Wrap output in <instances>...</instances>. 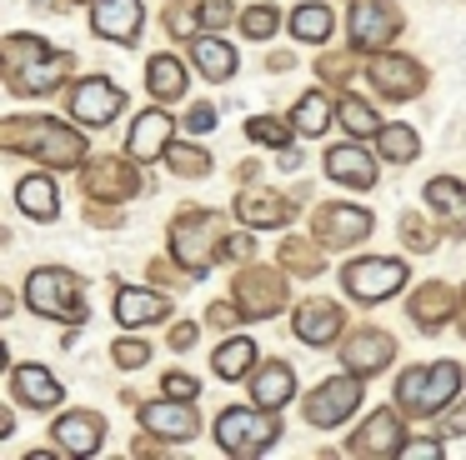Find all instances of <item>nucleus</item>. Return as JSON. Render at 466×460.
Returning <instances> with one entry per match:
<instances>
[{
    "label": "nucleus",
    "mask_w": 466,
    "mask_h": 460,
    "mask_svg": "<svg viewBox=\"0 0 466 460\" xmlns=\"http://www.w3.org/2000/svg\"><path fill=\"white\" fill-rule=\"evenodd\" d=\"M5 145L25 150V155L46 160V165H61V170H71L86 160V140L76 135L71 125H61V120H25V115L11 120V125H5Z\"/></svg>",
    "instance_id": "1"
},
{
    "label": "nucleus",
    "mask_w": 466,
    "mask_h": 460,
    "mask_svg": "<svg viewBox=\"0 0 466 460\" xmlns=\"http://www.w3.org/2000/svg\"><path fill=\"white\" fill-rule=\"evenodd\" d=\"M71 70V55L51 50L35 35H11V90L15 95H41V90H56Z\"/></svg>",
    "instance_id": "2"
},
{
    "label": "nucleus",
    "mask_w": 466,
    "mask_h": 460,
    "mask_svg": "<svg viewBox=\"0 0 466 460\" xmlns=\"http://www.w3.org/2000/svg\"><path fill=\"white\" fill-rule=\"evenodd\" d=\"M25 305L35 315H51V320H66V325H86V295H81V280L61 265H46V270H31L25 280Z\"/></svg>",
    "instance_id": "3"
},
{
    "label": "nucleus",
    "mask_w": 466,
    "mask_h": 460,
    "mask_svg": "<svg viewBox=\"0 0 466 460\" xmlns=\"http://www.w3.org/2000/svg\"><path fill=\"white\" fill-rule=\"evenodd\" d=\"M456 390H461V365H451V360L406 370V375L396 380V400H401L406 415H436L441 405L456 400Z\"/></svg>",
    "instance_id": "4"
},
{
    "label": "nucleus",
    "mask_w": 466,
    "mask_h": 460,
    "mask_svg": "<svg viewBox=\"0 0 466 460\" xmlns=\"http://www.w3.org/2000/svg\"><path fill=\"white\" fill-rule=\"evenodd\" d=\"M276 435H281V420L266 405H251V410L236 405L216 420V440H221L226 455H261V450H271Z\"/></svg>",
    "instance_id": "5"
},
{
    "label": "nucleus",
    "mask_w": 466,
    "mask_h": 460,
    "mask_svg": "<svg viewBox=\"0 0 466 460\" xmlns=\"http://www.w3.org/2000/svg\"><path fill=\"white\" fill-rule=\"evenodd\" d=\"M216 240H221V235H216V220L206 215V210H201V215L191 210V215H181V220H176V230H171V255L181 260V270L206 275L211 260H216V250H221Z\"/></svg>",
    "instance_id": "6"
},
{
    "label": "nucleus",
    "mask_w": 466,
    "mask_h": 460,
    "mask_svg": "<svg viewBox=\"0 0 466 460\" xmlns=\"http://www.w3.org/2000/svg\"><path fill=\"white\" fill-rule=\"evenodd\" d=\"M341 280H346V295H356L361 305H376V300L396 295L406 285V265L401 260H351L341 270Z\"/></svg>",
    "instance_id": "7"
},
{
    "label": "nucleus",
    "mask_w": 466,
    "mask_h": 460,
    "mask_svg": "<svg viewBox=\"0 0 466 460\" xmlns=\"http://www.w3.org/2000/svg\"><path fill=\"white\" fill-rule=\"evenodd\" d=\"M316 245H331V250H346L356 245V240L371 235V210L361 205H341V200H331V205L316 210Z\"/></svg>",
    "instance_id": "8"
},
{
    "label": "nucleus",
    "mask_w": 466,
    "mask_h": 460,
    "mask_svg": "<svg viewBox=\"0 0 466 460\" xmlns=\"http://www.w3.org/2000/svg\"><path fill=\"white\" fill-rule=\"evenodd\" d=\"M356 405H361V380H356V370H351V375L321 380V385L311 390V400H306V420L326 430V425H341Z\"/></svg>",
    "instance_id": "9"
},
{
    "label": "nucleus",
    "mask_w": 466,
    "mask_h": 460,
    "mask_svg": "<svg viewBox=\"0 0 466 460\" xmlns=\"http://www.w3.org/2000/svg\"><path fill=\"white\" fill-rule=\"evenodd\" d=\"M121 110H126V90L111 85L106 75H91L71 90V115L81 120V125H111Z\"/></svg>",
    "instance_id": "10"
},
{
    "label": "nucleus",
    "mask_w": 466,
    "mask_h": 460,
    "mask_svg": "<svg viewBox=\"0 0 466 460\" xmlns=\"http://www.w3.org/2000/svg\"><path fill=\"white\" fill-rule=\"evenodd\" d=\"M401 15H396L391 0H356L351 5V40L356 50H381L386 40H396Z\"/></svg>",
    "instance_id": "11"
},
{
    "label": "nucleus",
    "mask_w": 466,
    "mask_h": 460,
    "mask_svg": "<svg viewBox=\"0 0 466 460\" xmlns=\"http://www.w3.org/2000/svg\"><path fill=\"white\" fill-rule=\"evenodd\" d=\"M366 75H371V85L381 90L386 100H416V95H421V85H426L421 65L406 60V55H376Z\"/></svg>",
    "instance_id": "12"
},
{
    "label": "nucleus",
    "mask_w": 466,
    "mask_h": 460,
    "mask_svg": "<svg viewBox=\"0 0 466 460\" xmlns=\"http://www.w3.org/2000/svg\"><path fill=\"white\" fill-rule=\"evenodd\" d=\"M231 295L246 315L261 320V315H276V310L286 305V280L276 275V270H251V275H241L231 285Z\"/></svg>",
    "instance_id": "13"
},
{
    "label": "nucleus",
    "mask_w": 466,
    "mask_h": 460,
    "mask_svg": "<svg viewBox=\"0 0 466 460\" xmlns=\"http://www.w3.org/2000/svg\"><path fill=\"white\" fill-rule=\"evenodd\" d=\"M171 130H176V120L166 115L161 105L146 110V115L136 120V130H131V145H126V155H131L136 165H151V160H161L166 150H171Z\"/></svg>",
    "instance_id": "14"
},
{
    "label": "nucleus",
    "mask_w": 466,
    "mask_h": 460,
    "mask_svg": "<svg viewBox=\"0 0 466 460\" xmlns=\"http://www.w3.org/2000/svg\"><path fill=\"white\" fill-rule=\"evenodd\" d=\"M141 20H146L141 0H96V10H91V30H96V35H101V40H121V45H131V40H136Z\"/></svg>",
    "instance_id": "15"
},
{
    "label": "nucleus",
    "mask_w": 466,
    "mask_h": 460,
    "mask_svg": "<svg viewBox=\"0 0 466 460\" xmlns=\"http://www.w3.org/2000/svg\"><path fill=\"white\" fill-rule=\"evenodd\" d=\"M426 210L436 215V225L446 235H466V185L451 175L441 180H426Z\"/></svg>",
    "instance_id": "16"
},
{
    "label": "nucleus",
    "mask_w": 466,
    "mask_h": 460,
    "mask_svg": "<svg viewBox=\"0 0 466 460\" xmlns=\"http://www.w3.org/2000/svg\"><path fill=\"white\" fill-rule=\"evenodd\" d=\"M141 425L151 430V435H161V440H191L196 430H201V420H196V410H191V400H156V405H146L141 410Z\"/></svg>",
    "instance_id": "17"
},
{
    "label": "nucleus",
    "mask_w": 466,
    "mask_h": 460,
    "mask_svg": "<svg viewBox=\"0 0 466 460\" xmlns=\"http://www.w3.org/2000/svg\"><path fill=\"white\" fill-rule=\"evenodd\" d=\"M341 325H346V315L336 300H306L296 310V340H306V345H331L341 335Z\"/></svg>",
    "instance_id": "18"
},
{
    "label": "nucleus",
    "mask_w": 466,
    "mask_h": 460,
    "mask_svg": "<svg viewBox=\"0 0 466 460\" xmlns=\"http://www.w3.org/2000/svg\"><path fill=\"white\" fill-rule=\"evenodd\" d=\"M11 395L31 410H56L61 405V380L41 365H15L11 370Z\"/></svg>",
    "instance_id": "19"
},
{
    "label": "nucleus",
    "mask_w": 466,
    "mask_h": 460,
    "mask_svg": "<svg viewBox=\"0 0 466 460\" xmlns=\"http://www.w3.org/2000/svg\"><path fill=\"white\" fill-rule=\"evenodd\" d=\"M401 445H406V430L396 420V410H376L351 440V450H361V455H401Z\"/></svg>",
    "instance_id": "20"
},
{
    "label": "nucleus",
    "mask_w": 466,
    "mask_h": 460,
    "mask_svg": "<svg viewBox=\"0 0 466 460\" xmlns=\"http://www.w3.org/2000/svg\"><path fill=\"white\" fill-rule=\"evenodd\" d=\"M101 435H106V425H101V415H91V410L61 415L56 430H51V440H61L66 455H96V450H101Z\"/></svg>",
    "instance_id": "21"
},
{
    "label": "nucleus",
    "mask_w": 466,
    "mask_h": 460,
    "mask_svg": "<svg viewBox=\"0 0 466 460\" xmlns=\"http://www.w3.org/2000/svg\"><path fill=\"white\" fill-rule=\"evenodd\" d=\"M326 175L336 180V185H376V160L361 150V140H351V145H336L331 155H326Z\"/></svg>",
    "instance_id": "22"
},
{
    "label": "nucleus",
    "mask_w": 466,
    "mask_h": 460,
    "mask_svg": "<svg viewBox=\"0 0 466 460\" xmlns=\"http://www.w3.org/2000/svg\"><path fill=\"white\" fill-rule=\"evenodd\" d=\"M171 315V300L156 295V290H141V285H126L116 290V320L121 325H156V320Z\"/></svg>",
    "instance_id": "23"
},
{
    "label": "nucleus",
    "mask_w": 466,
    "mask_h": 460,
    "mask_svg": "<svg viewBox=\"0 0 466 460\" xmlns=\"http://www.w3.org/2000/svg\"><path fill=\"white\" fill-rule=\"evenodd\" d=\"M391 355H396V340L386 335V330H361V335L341 350L346 370H356V375H376Z\"/></svg>",
    "instance_id": "24"
},
{
    "label": "nucleus",
    "mask_w": 466,
    "mask_h": 460,
    "mask_svg": "<svg viewBox=\"0 0 466 460\" xmlns=\"http://www.w3.org/2000/svg\"><path fill=\"white\" fill-rule=\"evenodd\" d=\"M291 390H296V370L281 365V360L261 365V370H256V380H251V400H256V405H266V410H281L286 400H291Z\"/></svg>",
    "instance_id": "25"
},
{
    "label": "nucleus",
    "mask_w": 466,
    "mask_h": 460,
    "mask_svg": "<svg viewBox=\"0 0 466 460\" xmlns=\"http://www.w3.org/2000/svg\"><path fill=\"white\" fill-rule=\"evenodd\" d=\"M86 190H91L96 200H126L136 190V175H131V165H121V155H116V160H101V165L86 170Z\"/></svg>",
    "instance_id": "26"
},
{
    "label": "nucleus",
    "mask_w": 466,
    "mask_h": 460,
    "mask_svg": "<svg viewBox=\"0 0 466 460\" xmlns=\"http://www.w3.org/2000/svg\"><path fill=\"white\" fill-rule=\"evenodd\" d=\"M236 215L246 225H281V220H291V205L271 190H246V195H236Z\"/></svg>",
    "instance_id": "27"
},
{
    "label": "nucleus",
    "mask_w": 466,
    "mask_h": 460,
    "mask_svg": "<svg viewBox=\"0 0 466 460\" xmlns=\"http://www.w3.org/2000/svg\"><path fill=\"white\" fill-rule=\"evenodd\" d=\"M15 200H21V210L31 220H56L61 215V200H56V180L51 175H25L21 185H15Z\"/></svg>",
    "instance_id": "28"
},
{
    "label": "nucleus",
    "mask_w": 466,
    "mask_h": 460,
    "mask_svg": "<svg viewBox=\"0 0 466 460\" xmlns=\"http://www.w3.org/2000/svg\"><path fill=\"white\" fill-rule=\"evenodd\" d=\"M191 60L201 65L206 80H231L236 75V50L226 45V40H216V35H196L191 40Z\"/></svg>",
    "instance_id": "29"
},
{
    "label": "nucleus",
    "mask_w": 466,
    "mask_h": 460,
    "mask_svg": "<svg viewBox=\"0 0 466 460\" xmlns=\"http://www.w3.org/2000/svg\"><path fill=\"white\" fill-rule=\"evenodd\" d=\"M146 85H151V95L161 100H181L186 95V70H181V60L176 55H156L151 65H146Z\"/></svg>",
    "instance_id": "30"
},
{
    "label": "nucleus",
    "mask_w": 466,
    "mask_h": 460,
    "mask_svg": "<svg viewBox=\"0 0 466 460\" xmlns=\"http://www.w3.org/2000/svg\"><path fill=\"white\" fill-rule=\"evenodd\" d=\"M291 35L306 40V45H321V40L331 35V10H326V0H306V5H296Z\"/></svg>",
    "instance_id": "31"
},
{
    "label": "nucleus",
    "mask_w": 466,
    "mask_h": 460,
    "mask_svg": "<svg viewBox=\"0 0 466 460\" xmlns=\"http://www.w3.org/2000/svg\"><path fill=\"white\" fill-rule=\"evenodd\" d=\"M331 100L321 95V90H306L301 100H296V110H291V125L301 130V135H321L326 125H331Z\"/></svg>",
    "instance_id": "32"
},
{
    "label": "nucleus",
    "mask_w": 466,
    "mask_h": 460,
    "mask_svg": "<svg viewBox=\"0 0 466 460\" xmlns=\"http://www.w3.org/2000/svg\"><path fill=\"white\" fill-rule=\"evenodd\" d=\"M376 145H381V160H391V165H411L416 150H421V140H416L411 125H381L376 130Z\"/></svg>",
    "instance_id": "33"
},
{
    "label": "nucleus",
    "mask_w": 466,
    "mask_h": 460,
    "mask_svg": "<svg viewBox=\"0 0 466 460\" xmlns=\"http://www.w3.org/2000/svg\"><path fill=\"white\" fill-rule=\"evenodd\" d=\"M246 370H256V340H226L221 350H216V375L221 380H241Z\"/></svg>",
    "instance_id": "34"
},
{
    "label": "nucleus",
    "mask_w": 466,
    "mask_h": 460,
    "mask_svg": "<svg viewBox=\"0 0 466 460\" xmlns=\"http://www.w3.org/2000/svg\"><path fill=\"white\" fill-rule=\"evenodd\" d=\"M336 115H341V125H346V130H351V140H366V135H376V130H381L376 110L366 105V100H356V95H346L341 105H336Z\"/></svg>",
    "instance_id": "35"
},
{
    "label": "nucleus",
    "mask_w": 466,
    "mask_h": 460,
    "mask_svg": "<svg viewBox=\"0 0 466 460\" xmlns=\"http://www.w3.org/2000/svg\"><path fill=\"white\" fill-rule=\"evenodd\" d=\"M446 310H451V290H446V285H426L421 295H416L411 315L421 320V330H436V325H441Z\"/></svg>",
    "instance_id": "36"
},
{
    "label": "nucleus",
    "mask_w": 466,
    "mask_h": 460,
    "mask_svg": "<svg viewBox=\"0 0 466 460\" xmlns=\"http://www.w3.org/2000/svg\"><path fill=\"white\" fill-rule=\"evenodd\" d=\"M166 160H171V170H176V175H186V180L211 170V155L196 150V145H171V150H166Z\"/></svg>",
    "instance_id": "37"
},
{
    "label": "nucleus",
    "mask_w": 466,
    "mask_h": 460,
    "mask_svg": "<svg viewBox=\"0 0 466 460\" xmlns=\"http://www.w3.org/2000/svg\"><path fill=\"white\" fill-rule=\"evenodd\" d=\"M246 130H251V140H261V145H276V150L291 145V125H286V120H276V115H256Z\"/></svg>",
    "instance_id": "38"
},
{
    "label": "nucleus",
    "mask_w": 466,
    "mask_h": 460,
    "mask_svg": "<svg viewBox=\"0 0 466 460\" xmlns=\"http://www.w3.org/2000/svg\"><path fill=\"white\" fill-rule=\"evenodd\" d=\"M276 25H281V10H271V5H251V10L241 15V30H246L251 40H266Z\"/></svg>",
    "instance_id": "39"
},
{
    "label": "nucleus",
    "mask_w": 466,
    "mask_h": 460,
    "mask_svg": "<svg viewBox=\"0 0 466 460\" xmlns=\"http://www.w3.org/2000/svg\"><path fill=\"white\" fill-rule=\"evenodd\" d=\"M281 265H291V270H316V265H321V255H316L306 240H286V245H281Z\"/></svg>",
    "instance_id": "40"
},
{
    "label": "nucleus",
    "mask_w": 466,
    "mask_h": 460,
    "mask_svg": "<svg viewBox=\"0 0 466 460\" xmlns=\"http://www.w3.org/2000/svg\"><path fill=\"white\" fill-rule=\"evenodd\" d=\"M116 365H126V370H141L146 360H151V345H141V340H116Z\"/></svg>",
    "instance_id": "41"
},
{
    "label": "nucleus",
    "mask_w": 466,
    "mask_h": 460,
    "mask_svg": "<svg viewBox=\"0 0 466 460\" xmlns=\"http://www.w3.org/2000/svg\"><path fill=\"white\" fill-rule=\"evenodd\" d=\"M401 230H406V245L411 250H431L436 245V235L421 225V215H401Z\"/></svg>",
    "instance_id": "42"
},
{
    "label": "nucleus",
    "mask_w": 466,
    "mask_h": 460,
    "mask_svg": "<svg viewBox=\"0 0 466 460\" xmlns=\"http://www.w3.org/2000/svg\"><path fill=\"white\" fill-rule=\"evenodd\" d=\"M406 460H436L441 455V440H411V445H401Z\"/></svg>",
    "instance_id": "43"
},
{
    "label": "nucleus",
    "mask_w": 466,
    "mask_h": 460,
    "mask_svg": "<svg viewBox=\"0 0 466 460\" xmlns=\"http://www.w3.org/2000/svg\"><path fill=\"white\" fill-rule=\"evenodd\" d=\"M226 20H231V5H226V0H206L201 5V25H226Z\"/></svg>",
    "instance_id": "44"
},
{
    "label": "nucleus",
    "mask_w": 466,
    "mask_h": 460,
    "mask_svg": "<svg viewBox=\"0 0 466 460\" xmlns=\"http://www.w3.org/2000/svg\"><path fill=\"white\" fill-rule=\"evenodd\" d=\"M196 390H201V385H196L191 375H166V395H176V400H191Z\"/></svg>",
    "instance_id": "45"
},
{
    "label": "nucleus",
    "mask_w": 466,
    "mask_h": 460,
    "mask_svg": "<svg viewBox=\"0 0 466 460\" xmlns=\"http://www.w3.org/2000/svg\"><path fill=\"white\" fill-rule=\"evenodd\" d=\"M246 315V310H231V305H226V300H221V305H211V310H206V320H211V325H236V320H241Z\"/></svg>",
    "instance_id": "46"
},
{
    "label": "nucleus",
    "mask_w": 466,
    "mask_h": 460,
    "mask_svg": "<svg viewBox=\"0 0 466 460\" xmlns=\"http://www.w3.org/2000/svg\"><path fill=\"white\" fill-rule=\"evenodd\" d=\"M216 125V110L211 105H191V115H186V130H211Z\"/></svg>",
    "instance_id": "47"
},
{
    "label": "nucleus",
    "mask_w": 466,
    "mask_h": 460,
    "mask_svg": "<svg viewBox=\"0 0 466 460\" xmlns=\"http://www.w3.org/2000/svg\"><path fill=\"white\" fill-rule=\"evenodd\" d=\"M441 430L446 435H466V405H456L451 415H441Z\"/></svg>",
    "instance_id": "48"
},
{
    "label": "nucleus",
    "mask_w": 466,
    "mask_h": 460,
    "mask_svg": "<svg viewBox=\"0 0 466 460\" xmlns=\"http://www.w3.org/2000/svg\"><path fill=\"white\" fill-rule=\"evenodd\" d=\"M191 340H196V325H176L171 330V345H191Z\"/></svg>",
    "instance_id": "49"
},
{
    "label": "nucleus",
    "mask_w": 466,
    "mask_h": 460,
    "mask_svg": "<svg viewBox=\"0 0 466 460\" xmlns=\"http://www.w3.org/2000/svg\"><path fill=\"white\" fill-rule=\"evenodd\" d=\"M461 330H466V325H461Z\"/></svg>",
    "instance_id": "50"
}]
</instances>
